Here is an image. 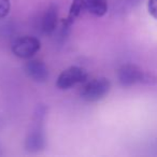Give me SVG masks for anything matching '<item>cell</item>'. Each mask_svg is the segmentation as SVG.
Segmentation results:
<instances>
[{
	"label": "cell",
	"instance_id": "obj_1",
	"mask_svg": "<svg viewBox=\"0 0 157 157\" xmlns=\"http://www.w3.org/2000/svg\"><path fill=\"white\" fill-rule=\"evenodd\" d=\"M111 90V83L107 78H96L85 81L81 90V97L88 102H95L105 98Z\"/></svg>",
	"mask_w": 157,
	"mask_h": 157
},
{
	"label": "cell",
	"instance_id": "obj_2",
	"mask_svg": "<svg viewBox=\"0 0 157 157\" xmlns=\"http://www.w3.org/2000/svg\"><path fill=\"white\" fill-rule=\"evenodd\" d=\"M116 75H117L118 83L125 87L132 86L138 83L148 82V80H150L148 75L141 68L132 65V63H126V65H123L122 67H120Z\"/></svg>",
	"mask_w": 157,
	"mask_h": 157
},
{
	"label": "cell",
	"instance_id": "obj_3",
	"mask_svg": "<svg viewBox=\"0 0 157 157\" xmlns=\"http://www.w3.org/2000/svg\"><path fill=\"white\" fill-rule=\"evenodd\" d=\"M41 48L40 41L31 36H23L15 39L12 43V52L18 58H33Z\"/></svg>",
	"mask_w": 157,
	"mask_h": 157
},
{
	"label": "cell",
	"instance_id": "obj_4",
	"mask_svg": "<svg viewBox=\"0 0 157 157\" xmlns=\"http://www.w3.org/2000/svg\"><path fill=\"white\" fill-rule=\"evenodd\" d=\"M87 80V73L81 67L72 66L68 69L63 70L57 78L56 86L61 90H69L74 85L80 83H85Z\"/></svg>",
	"mask_w": 157,
	"mask_h": 157
},
{
	"label": "cell",
	"instance_id": "obj_5",
	"mask_svg": "<svg viewBox=\"0 0 157 157\" xmlns=\"http://www.w3.org/2000/svg\"><path fill=\"white\" fill-rule=\"evenodd\" d=\"M25 73L33 81L43 83L48 78V69L46 65L40 59H30L24 66Z\"/></svg>",
	"mask_w": 157,
	"mask_h": 157
},
{
	"label": "cell",
	"instance_id": "obj_6",
	"mask_svg": "<svg viewBox=\"0 0 157 157\" xmlns=\"http://www.w3.org/2000/svg\"><path fill=\"white\" fill-rule=\"evenodd\" d=\"M45 146V135L41 126H36L25 139V148L30 153L42 151Z\"/></svg>",
	"mask_w": 157,
	"mask_h": 157
},
{
	"label": "cell",
	"instance_id": "obj_7",
	"mask_svg": "<svg viewBox=\"0 0 157 157\" xmlns=\"http://www.w3.org/2000/svg\"><path fill=\"white\" fill-rule=\"evenodd\" d=\"M58 23V8L56 5H51L42 16L41 31L45 36H52L54 31L56 30Z\"/></svg>",
	"mask_w": 157,
	"mask_h": 157
},
{
	"label": "cell",
	"instance_id": "obj_8",
	"mask_svg": "<svg viewBox=\"0 0 157 157\" xmlns=\"http://www.w3.org/2000/svg\"><path fill=\"white\" fill-rule=\"evenodd\" d=\"M108 0H85V9L90 14L101 17L108 12Z\"/></svg>",
	"mask_w": 157,
	"mask_h": 157
},
{
	"label": "cell",
	"instance_id": "obj_9",
	"mask_svg": "<svg viewBox=\"0 0 157 157\" xmlns=\"http://www.w3.org/2000/svg\"><path fill=\"white\" fill-rule=\"evenodd\" d=\"M83 9H85V0H73L71 7H70L68 17L63 21V25L70 28V26L73 24L74 21L78 17V15L83 11Z\"/></svg>",
	"mask_w": 157,
	"mask_h": 157
},
{
	"label": "cell",
	"instance_id": "obj_10",
	"mask_svg": "<svg viewBox=\"0 0 157 157\" xmlns=\"http://www.w3.org/2000/svg\"><path fill=\"white\" fill-rule=\"evenodd\" d=\"M142 0H113V10L118 14L130 12L140 5Z\"/></svg>",
	"mask_w": 157,
	"mask_h": 157
},
{
	"label": "cell",
	"instance_id": "obj_11",
	"mask_svg": "<svg viewBox=\"0 0 157 157\" xmlns=\"http://www.w3.org/2000/svg\"><path fill=\"white\" fill-rule=\"evenodd\" d=\"M11 2L10 0H0V20L5 18L10 13Z\"/></svg>",
	"mask_w": 157,
	"mask_h": 157
},
{
	"label": "cell",
	"instance_id": "obj_12",
	"mask_svg": "<svg viewBox=\"0 0 157 157\" xmlns=\"http://www.w3.org/2000/svg\"><path fill=\"white\" fill-rule=\"evenodd\" d=\"M147 10H148V13H150L155 20H157V0H148Z\"/></svg>",
	"mask_w": 157,
	"mask_h": 157
}]
</instances>
